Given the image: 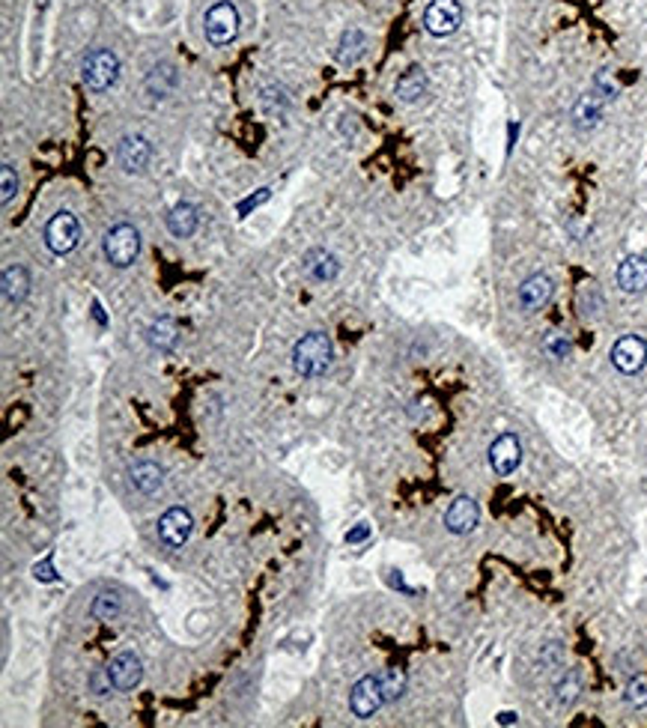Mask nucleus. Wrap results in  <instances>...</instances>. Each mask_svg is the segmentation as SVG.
Returning <instances> with one entry per match:
<instances>
[{
	"mask_svg": "<svg viewBox=\"0 0 647 728\" xmlns=\"http://www.w3.org/2000/svg\"><path fill=\"white\" fill-rule=\"evenodd\" d=\"M647 362V343L638 334H624L618 343L612 347V364L618 367L620 373H638Z\"/></svg>",
	"mask_w": 647,
	"mask_h": 728,
	"instance_id": "obj_9",
	"label": "nucleus"
},
{
	"mask_svg": "<svg viewBox=\"0 0 647 728\" xmlns=\"http://www.w3.org/2000/svg\"><path fill=\"white\" fill-rule=\"evenodd\" d=\"M102 248H105V257H108L111 266L126 269L135 263L137 254H141V233H137L132 224H117L105 233Z\"/></svg>",
	"mask_w": 647,
	"mask_h": 728,
	"instance_id": "obj_3",
	"label": "nucleus"
},
{
	"mask_svg": "<svg viewBox=\"0 0 647 728\" xmlns=\"http://www.w3.org/2000/svg\"><path fill=\"white\" fill-rule=\"evenodd\" d=\"M427 87H430L427 72H424L421 67H412V69H406L403 75L397 78L394 93H397V99H400V102L415 105L417 99H424V93H427Z\"/></svg>",
	"mask_w": 647,
	"mask_h": 728,
	"instance_id": "obj_19",
	"label": "nucleus"
},
{
	"mask_svg": "<svg viewBox=\"0 0 647 728\" xmlns=\"http://www.w3.org/2000/svg\"><path fill=\"white\" fill-rule=\"evenodd\" d=\"M117 159L126 174H141L152 159V146L141 135H126L117 146Z\"/></svg>",
	"mask_w": 647,
	"mask_h": 728,
	"instance_id": "obj_12",
	"label": "nucleus"
},
{
	"mask_svg": "<svg viewBox=\"0 0 647 728\" xmlns=\"http://www.w3.org/2000/svg\"><path fill=\"white\" fill-rule=\"evenodd\" d=\"M334 356V343L325 332H308L296 347H292V367H296L299 376L305 380H314V376H323L331 367Z\"/></svg>",
	"mask_w": 647,
	"mask_h": 728,
	"instance_id": "obj_1",
	"label": "nucleus"
},
{
	"mask_svg": "<svg viewBox=\"0 0 647 728\" xmlns=\"http://www.w3.org/2000/svg\"><path fill=\"white\" fill-rule=\"evenodd\" d=\"M543 349H546L549 356H555V358H567L573 347H570V341L564 338L561 332H549L546 341H543Z\"/></svg>",
	"mask_w": 647,
	"mask_h": 728,
	"instance_id": "obj_30",
	"label": "nucleus"
},
{
	"mask_svg": "<svg viewBox=\"0 0 647 728\" xmlns=\"http://www.w3.org/2000/svg\"><path fill=\"white\" fill-rule=\"evenodd\" d=\"M364 45H367V39L362 30H347L340 39V51H338V60L340 63H355L358 57L364 54Z\"/></svg>",
	"mask_w": 647,
	"mask_h": 728,
	"instance_id": "obj_24",
	"label": "nucleus"
},
{
	"mask_svg": "<svg viewBox=\"0 0 647 728\" xmlns=\"http://www.w3.org/2000/svg\"><path fill=\"white\" fill-rule=\"evenodd\" d=\"M555 693H558V705H561V708H570L573 701L579 699V693H581V677H579L576 672H570V675L558 684V690H555Z\"/></svg>",
	"mask_w": 647,
	"mask_h": 728,
	"instance_id": "obj_28",
	"label": "nucleus"
},
{
	"mask_svg": "<svg viewBox=\"0 0 647 728\" xmlns=\"http://www.w3.org/2000/svg\"><path fill=\"white\" fill-rule=\"evenodd\" d=\"M141 677H144V662L135 651H122L111 660L108 684L113 686V690H120V693L135 690V686L141 684Z\"/></svg>",
	"mask_w": 647,
	"mask_h": 728,
	"instance_id": "obj_8",
	"label": "nucleus"
},
{
	"mask_svg": "<svg viewBox=\"0 0 647 728\" xmlns=\"http://www.w3.org/2000/svg\"><path fill=\"white\" fill-rule=\"evenodd\" d=\"M618 287L629 296L647 290V257L633 254L618 266Z\"/></svg>",
	"mask_w": 647,
	"mask_h": 728,
	"instance_id": "obj_16",
	"label": "nucleus"
},
{
	"mask_svg": "<svg viewBox=\"0 0 647 728\" xmlns=\"http://www.w3.org/2000/svg\"><path fill=\"white\" fill-rule=\"evenodd\" d=\"M129 481H132V487L137 489V493L152 496V493H159L161 484H165V474H161L159 463L141 460V463H135L132 469H129Z\"/></svg>",
	"mask_w": 647,
	"mask_h": 728,
	"instance_id": "obj_17",
	"label": "nucleus"
},
{
	"mask_svg": "<svg viewBox=\"0 0 647 728\" xmlns=\"http://www.w3.org/2000/svg\"><path fill=\"white\" fill-rule=\"evenodd\" d=\"M15 192H19V174H15L12 161H4V168H0V200H4V207L12 203Z\"/></svg>",
	"mask_w": 647,
	"mask_h": 728,
	"instance_id": "obj_27",
	"label": "nucleus"
},
{
	"mask_svg": "<svg viewBox=\"0 0 647 728\" xmlns=\"http://www.w3.org/2000/svg\"><path fill=\"white\" fill-rule=\"evenodd\" d=\"M120 609H122L120 597L113 594V591H102L93 600V607H90V615H93L96 621H111V618L120 615Z\"/></svg>",
	"mask_w": 647,
	"mask_h": 728,
	"instance_id": "obj_25",
	"label": "nucleus"
},
{
	"mask_svg": "<svg viewBox=\"0 0 647 728\" xmlns=\"http://www.w3.org/2000/svg\"><path fill=\"white\" fill-rule=\"evenodd\" d=\"M498 723H502V725H513L516 723V714H511V710H507V714L498 716Z\"/></svg>",
	"mask_w": 647,
	"mask_h": 728,
	"instance_id": "obj_35",
	"label": "nucleus"
},
{
	"mask_svg": "<svg viewBox=\"0 0 647 728\" xmlns=\"http://www.w3.org/2000/svg\"><path fill=\"white\" fill-rule=\"evenodd\" d=\"M379 681H382L385 701H397L406 690V675L400 672V669H385V672L379 675Z\"/></svg>",
	"mask_w": 647,
	"mask_h": 728,
	"instance_id": "obj_26",
	"label": "nucleus"
},
{
	"mask_svg": "<svg viewBox=\"0 0 647 728\" xmlns=\"http://www.w3.org/2000/svg\"><path fill=\"white\" fill-rule=\"evenodd\" d=\"M367 537H370V526H364V522L362 526H355L352 531H347V544H364Z\"/></svg>",
	"mask_w": 647,
	"mask_h": 728,
	"instance_id": "obj_33",
	"label": "nucleus"
},
{
	"mask_svg": "<svg viewBox=\"0 0 647 728\" xmlns=\"http://www.w3.org/2000/svg\"><path fill=\"white\" fill-rule=\"evenodd\" d=\"M301 272H305L310 281H316V284H329V281L338 278L340 263H338V257L329 254V251L314 248V251H308L305 260H301Z\"/></svg>",
	"mask_w": 647,
	"mask_h": 728,
	"instance_id": "obj_15",
	"label": "nucleus"
},
{
	"mask_svg": "<svg viewBox=\"0 0 647 728\" xmlns=\"http://www.w3.org/2000/svg\"><path fill=\"white\" fill-rule=\"evenodd\" d=\"M600 120H603V99L596 93H585L573 105V126H576L579 132H591Z\"/></svg>",
	"mask_w": 647,
	"mask_h": 728,
	"instance_id": "obj_20",
	"label": "nucleus"
},
{
	"mask_svg": "<svg viewBox=\"0 0 647 728\" xmlns=\"http://www.w3.org/2000/svg\"><path fill=\"white\" fill-rule=\"evenodd\" d=\"M480 522V508L472 496H456L450 502V508L445 511V528L450 535H469V531L478 528Z\"/></svg>",
	"mask_w": 647,
	"mask_h": 728,
	"instance_id": "obj_11",
	"label": "nucleus"
},
{
	"mask_svg": "<svg viewBox=\"0 0 647 728\" xmlns=\"http://www.w3.org/2000/svg\"><path fill=\"white\" fill-rule=\"evenodd\" d=\"M552 293H555L552 278H546V275H531L528 281L519 287V308H522V310H528V314H534V310L546 308L549 301H552Z\"/></svg>",
	"mask_w": 647,
	"mask_h": 728,
	"instance_id": "obj_14",
	"label": "nucleus"
},
{
	"mask_svg": "<svg viewBox=\"0 0 647 728\" xmlns=\"http://www.w3.org/2000/svg\"><path fill=\"white\" fill-rule=\"evenodd\" d=\"M200 224V215L198 209L191 207V203H176L174 209H170L168 215V231L176 236V239H188V236H194Z\"/></svg>",
	"mask_w": 647,
	"mask_h": 728,
	"instance_id": "obj_21",
	"label": "nucleus"
},
{
	"mask_svg": "<svg viewBox=\"0 0 647 728\" xmlns=\"http://www.w3.org/2000/svg\"><path fill=\"white\" fill-rule=\"evenodd\" d=\"M176 84H179V75L174 63H159V67L146 75V90H150L155 99H168L176 90Z\"/></svg>",
	"mask_w": 647,
	"mask_h": 728,
	"instance_id": "obj_22",
	"label": "nucleus"
},
{
	"mask_svg": "<svg viewBox=\"0 0 647 728\" xmlns=\"http://www.w3.org/2000/svg\"><path fill=\"white\" fill-rule=\"evenodd\" d=\"M522 463V445L513 433H502L493 445H489V466H493L495 474H513Z\"/></svg>",
	"mask_w": 647,
	"mask_h": 728,
	"instance_id": "obj_10",
	"label": "nucleus"
},
{
	"mask_svg": "<svg viewBox=\"0 0 647 728\" xmlns=\"http://www.w3.org/2000/svg\"><path fill=\"white\" fill-rule=\"evenodd\" d=\"M93 317H96V320H99V323H105V314H102L99 301H96V305H93Z\"/></svg>",
	"mask_w": 647,
	"mask_h": 728,
	"instance_id": "obj_36",
	"label": "nucleus"
},
{
	"mask_svg": "<svg viewBox=\"0 0 647 728\" xmlns=\"http://www.w3.org/2000/svg\"><path fill=\"white\" fill-rule=\"evenodd\" d=\"M81 239V224L72 212H57V215L48 221L45 227V245L54 251V254H69L72 248Z\"/></svg>",
	"mask_w": 647,
	"mask_h": 728,
	"instance_id": "obj_5",
	"label": "nucleus"
},
{
	"mask_svg": "<svg viewBox=\"0 0 647 728\" xmlns=\"http://www.w3.org/2000/svg\"><path fill=\"white\" fill-rule=\"evenodd\" d=\"M30 293V275L27 269L19 266V263H10L4 269V301L10 308L21 305L24 299H27Z\"/></svg>",
	"mask_w": 647,
	"mask_h": 728,
	"instance_id": "obj_18",
	"label": "nucleus"
},
{
	"mask_svg": "<svg viewBox=\"0 0 647 728\" xmlns=\"http://www.w3.org/2000/svg\"><path fill=\"white\" fill-rule=\"evenodd\" d=\"M239 10L230 0H218L215 6H209V12L203 15V34L212 45H230L239 36Z\"/></svg>",
	"mask_w": 647,
	"mask_h": 728,
	"instance_id": "obj_2",
	"label": "nucleus"
},
{
	"mask_svg": "<svg viewBox=\"0 0 647 728\" xmlns=\"http://www.w3.org/2000/svg\"><path fill=\"white\" fill-rule=\"evenodd\" d=\"M627 701L633 708H644L647 705V677L638 675L627 684Z\"/></svg>",
	"mask_w": 647,
	"mask_h": 728,
	"instance_id": "obj_31",
	"label": "nucleus"
},
{
	"mask_svg": "<svg viewBox=\"0 0 647 728\" xmlns=\"http://www.w3.org/2000/svg\"><path fill=\"white\" fill-rule=\"evenodd\" d=\"M266 198H269V188H263V192H260V194H257V198H251V200H245V203H242V207H239V212H248L251 207H257V203H263Z\"/></svg>",
	"mask_w": 647,
	"mask_h": 728,
	"instance_id": "obj_34",
	"label": "nucleus"
},
{
	"mask_svg": "<svg viewBox=\"0 0 647 728\" xmlns=\"http://www.w3.org/2000/svg\"><path fill=\"white\" fill-rule=\"evenodd\" d=\"M120 75V60L108 48H93L81 63V78L90 90H108Z\"/></svg>",
	"mask_w": 647,
	"mask_h": 728,
	"instance_id": "obj_4",
	"label": "nucleus"
},
{
	"mask_svg": "<svg viewBox=\"0 0 647 728\" xmlns=\"http://www.w3.org/2000/svg\"><path fill=\"white\" fill-rule=\"evenodd\" d=\"M179 341V325L174 317H159L152 325H150V343L159 353H170V349L176 347Z\"/></svg>",
	"mask_w": 647,
	"mask_h": 728,
	"instance_id": "obj_23",
	"label": "nucleus"
},
{
	"mask_svg": "<svg viewBox=\"0 0 647 728\" xmlns=\"http://www.w3.org/2000/svg\"><path fill=\"white\" fill-rule=\"evenodd\" d=\"M591 93L600 96L603 102H609V99H614V96H618V84L612 81V72H609V69H600V72H596Z\"/></svg>",
	"mask_w": 647,
	"mask_h": 728,
	"instance_id": "obj_29",
	"label": "nucleus"
},
{
	"mask_svg": "<svg viewBox=\"0 0 647 728\" xmlns=\"http://www.w3.org/2000/svg\"><path fill=\"white\" fill-rule=\"evenodd\" d=\"M463 24V6L460 0H433L424 12V27L433 36H450Z\"/></svg>",
	"mask_w": 647,
	"mask_h": 728,
	"instance_id": "obj_6",
	"label": "nucleus"
},
{
	"mask_svg": "<svg viewBox=\"0 0 647 728\" xmlns=\"http://www.w3.org/2000/svg\"><path fill=\"white\" fill-rule=\"evenodd\" d=\"M34 576L39 579V583H54L57 574H54V564H51V555H45L43 561L34 568Z\"/></svg>",
	"mask_w": 647,
	"mask_h": 728,
	"instance_id": "obj_32",
	"label": "nucleus"
},
{
	"mask_svg": "<svg viewBox=\"0 0 647 728\" xmlns=\"http://www.w3.org/2000/svg\"><path fill=\"white\" fill-rule=\"evenodd\" d=\"M191 528H194V520L185 508H170L161 513L159 520V537L168 546H183L188 537H191Z\"/></svg>",
	"mask_w": 647,
	"mask_h": 728,
	"instance_id": "obj_13",
	"label": "nucleus"
},
{
	"mask_svg": "<svg viewBox=\"0 0 647 728\" xmlns=\"http://www.w3.org/2000/svg\"><path fill=\"white\" fill-rule=\"evenodd\" d=\"M382 705H385V695H382V681H379V677L367 675L355 686H352L349 708H352V714H355L358 719H370Z\"/></svg>",
	"mask_w": 647,
	"mask_h": 728,
	"instance_id": "obj_7",
	"label": "nucleus"
}]
</instances>
